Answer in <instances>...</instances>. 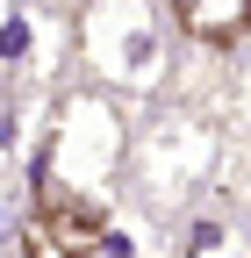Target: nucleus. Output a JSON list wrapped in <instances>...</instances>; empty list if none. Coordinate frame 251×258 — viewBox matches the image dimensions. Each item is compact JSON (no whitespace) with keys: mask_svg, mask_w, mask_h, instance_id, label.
<instances>
[{"mask_svg":"<svg viewBox=\"0 0 251 258\" xmlns=\"http://www.w3.org/2000/svg\"><path fill=\"white\" fill-rule=\"evenodd\" d=\"M29 151V101L22 93H0V165H15Z\"/></svg>","mask_w":251,"mask_h":258,"instance_id":"obj_7","label":"nucleus"},{"mask_svg":"<svg viewBox=\"0 0 251 258\" xmlns=\"http://www.w3.org/2000/svg\"><path fill=\"white\" fill-rule=\"evenodd\" d=\"M79 36H86V64H93L101 86H115V93L158 86V72H165V22H158L151 0H93L79 15Z\"/></svg>","mask_w":251,"mask_h":258,"instance_id":"obj_2","label":"nucleus"},{"mask_svg":"<svg viewBox=\"0 0 251 258\" xmlns=\"http://www.w3.org/2000/svg\"><path fill=\"white\" fill-rule=\"evenodd\" d=\"M122 165V115L108 108V93H65L50 115V129L36 137V186H72V194H101Z\"/></svg>","mask_w":251,"mask_h":258,"instance_id":"obj_1","label":"nucleus"},{"mask_svg":"<svg viewBox=\"0 0 251 258\" xmlns=\"http://www.w3.org/2000/svg\"><path fill=\"white\" fill-rule=\"evenodd\" d=\"M172 15H179L186 36H201V43H237L251 29V0H172Z\"/></svg>","mask_w":251,"mask_h":258,"instance_id":"obj_4","label":"nucleus"},{"mask_svg":"<svg viewBox=\"0 0 251 258\" xmlns=\"http://www.w3.org/2000/svg\"><path fill=\"white\" fill-rule=\"evenodd\" d=\"M29 57H36V15L22 0H8L0 8V72H22Z\"/></svg>","mask_w":251,"mask_h":258,"instance_id":"obj_6","label":"nucleus"},{"mask_svg":"<svg viewBox=\"0 0 251 258\" xmlns=\"http://www.w3.org/2000/svg\"><path fill=\"white\" fill-rule=\"evenodd\" d=\"M108 244V201L72 186H36L22 215V258H93Z\"/></svg>","mask_w":251,"mask_h":258,"instance_id":"obj_3","label":"nucleus"},{"mask_svg":"<svg viewBox=\"0 0 251 258\" xmlns=\"http://www.w3.org/2000/svg\"><path fill=\"white\" fill-rule=\"evenodd\" d=\"M179 251L186 258H244V237H237V222L223 208H194L186 230H179Z\"/></svg>","mask_w":251,"mask_h":258,"instance_id":"obj_5","label":"nucleus"}]
</instances>
